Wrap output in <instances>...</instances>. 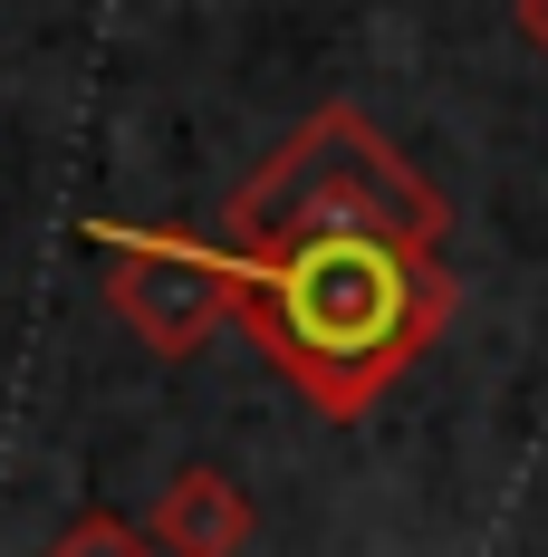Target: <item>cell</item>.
Returning <instances> with one entry per match:
<instances>
[{
    "label": "cell",
    "mask_w": 548,
    "mask_h": 557,
    "mask_svg": "<svg viewBox=\"0 0 548 557\" xmlns=\"http://www.w3.org/2000/svg\"><path fill=\"white\" fill-rule=\"evenodd\" d=\"M231 260L251 336L318 413H366L452 318V278L434 270V250L394 231H318Z\"/></svg>",
    "instance_id": "cell-1"
},
{
    "label": "cell",
    "mask_w": 548,
    "mask_h": 557,
    "mask_svg": "<svg viewBox=\"0 0 548 557\" xmlns=\"http://www.w3.org/2000/svg\"><path fill=\"white\" fill-rule=\"evenodd\" d=\"M318 231H394V240L442 250V193L366 115L328 107L231 193V250H279V240H318Z\"/></svg>",
    "instance_id": "cell-2"
},
{
    "label": "cell",
    "mask_w": 548,
    "mask_h": 557,
    "mask_svg": "<svg viewBox=\"0 0 548 557\" xmlns=\"http://www.w3.org/2000/svg\"><path fill=\"white\" fill-rule=\"evenodd\" d=\"M107 240V308L155 356H193L221 318H241V260L183 231H97Z\"/></svg>",
    "instance_id": "cell-3"
},
{
    "label": "cell",
    "mask_w": 548,
    "mask_h": 557,
    "mask_svg": "<svg viewBox=\"0 0 548 557\" xmlns=\"http://www.w3.org/2000/svg\"><path fill=\"white\" fill-rule=\"evenodd\" d=\"M155 548L165 557H241L251 548V500L221 471H173L155 500Z\"/></svg>",
    "instance_id": "cell-4"
},
{
    "label": "cell",
    "mask_w": 548,
    "mask_h": 557,
    "mask_svg": "<svg viewBox=\"0 0 548 557\" xmlns=\"http://www.w3.org/2000/svg\"><path fill=\"white\" fill-rule=\"evenodd\" d=\"M49 557H165V548H155V529H135V519H115V509H77L49 539Z\"/></svg>",
    "instance_id": "cell-5"
},
{
    "label": "cell",
    "mask_w": 548,
    "mask_h": 557,
    "mask_svg": "<svg viewBox=\"0 0 548 557\" xmlns=\"http://www.w3.org/2000/svg\"><path fill=\"white\" fill-rule=\"evenodd\" d=\"M520 29H529V39L548 49V0H520Z\"/></svg>",
    "instance_id": "cell-6"
}]
</instances>
